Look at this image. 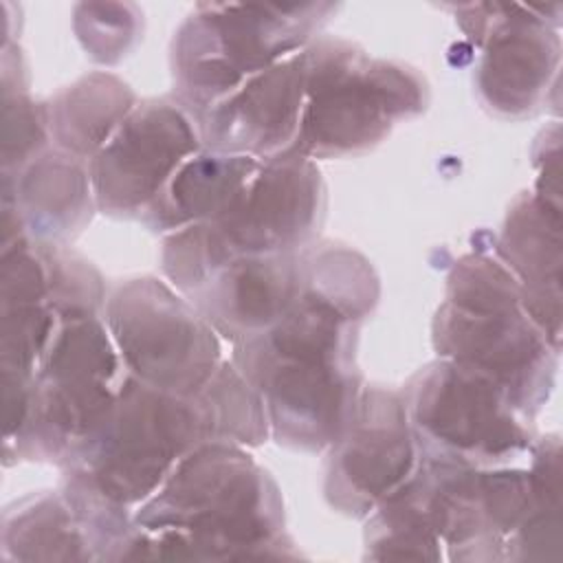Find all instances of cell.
I'll return each mask as SVG.
<instances>
[{
    "mask_svg": "<svg viewBox=\"0 0 563 563\" xmlns=\"http://www.w3.org/2000/svg\"><path fill=\"white\" fill-rule=\"evenodd\" d=\"M130 559L297 556L284 534L282 493L244 446L207 442L185 455L134 512Z\"/></svg>",
    "mask_w": 563,
    "mask_h": 563,
    "instance_id": "obj_1",
    "label": "cell"
},
{
    "mask_svg": "<svg viewBox=\"0 0 563 563\" xmlns=\"http://www.w3.org/2000/svg\"><path fill=\"white\" fill-rule=\"evenodd\" d=\"M358 325L334 303L301 292L275 325L233 343L231 363L262 396L279 444L317 453L343 433L363 391Z\"/></svg>",
    "mask_w": 563,
    "mask_h": 563,
    "instance_id": "obj_2",
    "label": "cell"
},
{
    "mask_svg": "<svg viewBox=\"0 0 563 563\" xmlns=\"http://www.w3.org/2000/svg\"><path fill=\"white\" fill-rule=\"evenodd\" d=\"M440 358L490 376L523 416H532L554 385L559 347L528 317L521 284L493 255H462L431 325Z\"/></svg>",
    "mask_w": 563,
    "mask_h": 563,
    "instance_id": "obj_3",
    "label": "cell"
},
{
    "mask_svg": "<svg viewBox=\"0 0 563 563\" xmlns=\"http://www.w3.org/2000/svg\"><path fill=\"white\" fill-rule=\"evenodd\" d=\"M303 62L306 106L295 150L310 161L363 154L427 108L429 88L418 70L369 57L347 40L314 37Z\"/></svg>",
    "mask_w": 563,
    "mask_h": 563,
    "instance_id": "obj_4",
    "label": "cell"
},
{
    "mask_svg": "<svg viewBox=\"0 0 563 563\" xmlns=\"http://www.w3.org/2000/svg\"><path fill=\"white\" fill-rule=\"evenodd\" d=\"M336 7L198 4L172 40L174 99L198 123L246 79L303 51Z\"/></svg>",
    "mask_w": 563,
    "mask_h": 563,
    "instance_id": "obj_5",
    "label": "cell"
},
{
    "mask_svg": "<svg viewBox=\"0 0 563 563\" xmlns=\"http://www.w3.org/2000/svg\"><path fill=\"white\" fill-rule=\"evenodd\" d=\"M125 376L103 314L59 321L37 367L24 429L4 457L46 460L70 468L106 424Z\"/></svg>",
    "mask_w": 563,
    "mask_h": 563,
    "instance_id": "obj_6",
    "label": "cell"
},
{
    "mask_svg": "<svg viewBox=\"0 0 563 563\" xmlns=\"http://www.w3.org/2000/svg\"><path fill=\"white\" fill-rule=\"evenodd\" d=\"M207 442L211 429L196 394L161 391L125 372L106 424L66 475L123 508L141 506L185 455Z\"/></svg>",
    "mask_w": 563,
    "mask_h": 563,
    "instance_id": "obj_7",
    "label": "cell"
},
{
    "mask_svg": "<svg viewBox=\"0 0 563 563\" xmlns=\"http://www.w3.org/2000/svg\"><path fill=\"white\" fill-rule=\"evenodd\" d=\"M420 455L512 466L530 453L526 418L486 374L449 358L420 367L400 391Z\"/></svg>",
    "mask_w": 563,
    "mask_h": 563,
    "instance_id": "obj_8",
    "label": "cell"
},
{
    "mask_svg": "<svg viewBox=\"0 0 563 563\" xmlns=\"http://www.w3.org/2000/svg\"><path fill=\"white\" fill-rule=\"evenodd\" d=\"M103 321L125 372L161 391L191 396L224 361L209 321L156 277L119 284L106 299Z\"/></svg>",
    "mask_w": 563,
    "mask_h": 563,
    "instance_id": "obj_9",
    "label": "cell"
},
{
    "mask_svg": "<svg viewBox=\"0 0 563 563\" xmlns=\"http://www.w3.org/2000/svg\"><path fill=\"white\" fill-rule=\"evenodd\" d=\"M457 22L482 46L475 75L482 103L508 119L534 114L556 81V26L530 4H464L457 7Z\"/></svg>",
    "mask_w": 563,
    "mask_h": 563,
    "instance_id": "obj_10",
    "label": "cell"
},
{
    "mask_svg": "<svg viewBox=\"0 0 563 563\" xmlns=\"http://www.w3.org/2000/svg\"><path fill=\"white\" fill-rule=\"evenodd\" d=\"M198 150L194 117L176 99H145L88 163L97 209L112 218H141Z\"/></svg>",
    "mask_w": 563,
    "mask_h": 563,
    "instance_id": "obj_11",
    "label": "cell"
},
{
    "mask_svg": "<svg viewBox=\"0 0 563 563\" xmlns=\"http://www.w3.org/2000/svg\"><path fill=\"white\" fill-rule=\"evenodd\" d=\"M420 460L400 391L363 387L356 411L328 446L323 495L347 517H367L398 490Z\"/></svg>",
    "mask_w": 563,
    "mask_h": 563,
    "instance_id": "obj_12",
    "label": "cell"
},
{
    "mask_svg": "<svg viewBox=\"0 0 563 563\" xmlns=\"http://www.w3.org/2000/svg\"><path fill=\"white\" fill-rule=\"evenodd\" d=\"M325 216V185L314 161L297 150L262 161L233 211L213 222L238 253H297Z\"/></svg>",
    "mask_w": 563,
    "mask_h": 563,
    "instance_id": "obj_13",
    "label": "cell"
},
{
    "mask_svg": "<svg viewBox=\"0 0 563 563\" xmlns=\"http://www.w3.org/2000/svg\"><path fill=\"white\" fill-rule=\"evenodd\" d=\"M306 106L303 51L246 79L200 121L202 145L268 161L295 150Z\"/></svg>",
    "mask_w": 563,
    "mask_h": 563,
    "instance_id": "obj_14",
    "label": "cell"
},
{
    "mask_svg": "<svg viewBox=\"0 0 563 563\" xmlns=\"http://www.w3.org/2000/svg\"><path fill=\"white\" fill-rule=\"evenodd\" d=\"M299 295V251L253 255L231 249L187 299L220 336L240 343L275 325Z\"/></svg>",
    "mask_w": 563,
    "mask_h": 563,
    "instance_id": "obj_15",
    "label": "cell"
},
{
    "mask_svg": "<svg viewBox=\"0 0 563 563\" xmlns=\"http://www.w3.org/2000/svg\"><path fill=\"white\" fill-rule=\"evenodd\" d=\"M497 257L521 284L528 317L561 343V207L532 191L521 194L501 224Z\"/></svg>",
    "mask_w": 563,
    "mask_h": 563,
    "instance_id": "obj_16",
    "label": "cell"
},
{
    "mask_svg": "<svg viewBox=\"0 0 563 563\" xmlns=\"http://www.w3.org/2000/svg\"><path fill=\"white\" fill-rule=\"evenodd\" d=\"M2 205L20 216L35 242L66 244L97 209L88 163L48 147L15 174H2Z\"/></svg>",
    "mask_w": 563,
    "mask_h": 563,
    "instance_id": "obj_17",
    "label": "cell"
},
{
    "mask_svg": "<svg viewBox=\"0 0 563 563\" xmlns=\"http://www.w3.org/2000/svg\"><path fill=\"white\" fill-rule=\"evenodd\" d=\"M260 163L202 145L165 183L145 211L143 222L161 233L220 222L233 211Z\"/></svg>",
    "mask_w": 563,
    "mask_h": 563,
    "instance_id": "obj_18",
    "label": "cell"
},
{
    "mask_svg": "<svg viewBox=\"0 0 563 563\" xmlns=\"http://www.w3.org/2000/svg\"><path fill=\"white\" fill-rule=\"evenodd\" d=\"M136 103L139 99L125 81L110 73H90L46 103L51 141L90 163Z\"/></svg>",
    "mask_w": 563,
    "mask_h": 563,
    "instance_id": "obj_19",
    "label": "cell"
},
{
    "mask_svg": "<svg viewBox=\"0 0 563 563\" xmlns=\"http://www.w3.org/2000/svg\"><path fill=\"white\" fill-rule=\"evenodd\" d=\"M301 292L317 295L356 321L376 306L380 288L369 262L356 251L334 242H310L299 251Z\"/></svg>",
    "mask_w": 563,
    "mask_h": 563,
    "instance_id": "obj_20",
    "label": "cell"
},
{
    "mask_svg": "<svg viewBox=\"0 0 563 563\" xmlns=\"http://www.w3.org/2000/svg\"><path fill=\"white\" fill-rule=\"evenodd\" d=\"M440 545L413 475L367 515L365 556L369 559L440 561Z\"/></svg>",
    "mask_w": 563,
    "mask_h": 563,
    "instance_id": "obj_21",
    "label": "cell"
},
{
    "mask_svg": "<svg viewBox=\"0 0 563 563\" xmlns=\"http://www.w3.org/2000/svg\"><path fill=\"white\" fill-rule=\"evenodd\" d=\"M528 479L532 506L510 541V561L561 556V444L556 435L532 442Z\"/></svg>",
    "mask_w": 563,
    "mask_h": 563,
    "instance_id": "obj_22",
    "label": "cell"
},
{
    "mask_svg": "<svg viewBox=\"0 0 563 563\" xmlns=\"http://www.w3.org/2000/svg\"><path fill=\"white\" fill-rule=\"evenodd\" d=\"M209 429L211 442L235 446H260L271 435L266 407L257 389L231 363L222 361L213 376L196 391Z\"/></svg>",
    "mask_w": 563,
    "mask_h": 563,
    "instance_id": "obj_23",
    "label": "cell"
},
{
    "mask_svg": "<svg viewBox=\"0 0 563 563\" xmlns=\"http://www.w3.org/2000/svg\"><path fill=\"white\" fill-rule=\"evenodd\" d=\"M48 110L29 97L22 55H15V68L2 55V174L26 167L48 150Z\"/></svg>",
    "mask_w": 563,
    "mask_h": 563,
    "instance_id": "obj_24",
    "label": "cell"
},
{
    "mask_svg": "<svg viewBox=\"0 0 563 563\" xmlns=\"http://www.w3.org/2000/svg\"><path fill=\"white\" fill-rule=\"evenodd\" d=\"M139 18L134 4H79L75 31L92 59L114 64L134 46L141 26Z\"/></svg>",
    "mask_w": 563,
    "mask_h": 563,
    "instance_id": "obj_25",
    "label": "cell"
}]
</instances>
